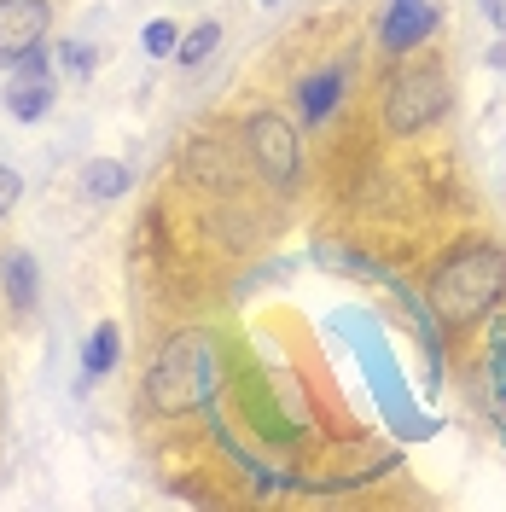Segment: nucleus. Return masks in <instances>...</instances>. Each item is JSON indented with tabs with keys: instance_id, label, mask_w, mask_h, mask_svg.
<instances>
[{
	"instance_id": "f257e3e1",
	"label": "nucleus",
	"mask_w": 506,
	"mask_h": 512,
	"mask_svg": "<svg viewBox=\"0 0 506 512\" xmlns=\"http://www.w3.org/2000/svg\"><path fill=\"white\" fill-rule=\"evenodd\" d=\"M506 297V251L501 245H466L460 256H448L431 280V309L448 326H472Z\"/></svg>"
},
{
	"instance_id": "f03ea898",
	"label": "nucleus",
	"mask_w": 506,
	"mask_h": 512,
	"mask_svg": "<svg viewBox=\"0 0 506 512\" xmlns=\"http://www.w3.org/2000/svg\"><path fill=\"white\" fill-rule=\"evenodd\" d=\"M216 384H222L216 344L204 332H175L146 373V396L158 414H187V408H204L216 396Z\"/></svg>"
},
{
	"instance_id": "7ed1b4c3",
	"label": "nucleus",
	"mask_w": 506,
	"mask_h": 512,
	"mask_svg": "<svg viewBox=\"0 0 506 512\" xmlns=\"http://www.w3.org/2000/svg\"><path fill=\"white\" fill-rule=\"evenodd\" d=\"M443 111H448V82H443V70H431V64L396 76L390 94H384V128L390 134H419V128L437 123Z\"/></svg>"
},
{
	"instance_id": "20e7f679",
	"label": "nucleus",
	"mask_w": 506,
	"mask_h": 512,
	"mask_svg": "<svg viewBox=\"0 0 506 512\" xmlns=\"http://www.w3.org/2000/svg\"><path fill=\"white\" fill-rule=\"evenodd\" d=\"M245 134H251V152L256 163H262V175L274 181V187H291L297 181V134H291V123L285 117H274V111H256L251 123H245Z\"/></svg>"
},
{
	"instance_id": "39448f33",
	"label": "nucleus",
	"mask_w": 506,
	"mask_h": 512,
	"mask_svg": "<svg viewBox=\"0 0 506 512\" xmlns=\"http://www.w3.org/2000/svg\"><path fill=\"white\" fill-rule=\"evenodd\" d=\"M47 0H0V64H24L47 35Z\"/></svg>"
},
{
	"instance_id": "423d86ee",
	"label": "nucleus",
	"mask_w": 506,
	"mask_h": 512,
	"mask_svg": "<svg viewBox=\"0 0 506 512\" xmlns=\"http://www.w3.org/2000/svg\"><path fill=\"white\" fill-rule=\"evenodd\" d=\"M431 30H437V6L431 0H390L384 24H379V41H384V53H413Z\"/></svg>"
},
{
	"instance_id": "0eeeda50",
	"label": "nucleus",
	"mask_w": 506,
	"mask_h": 512,
	"mask_svg": "<svg viewBox=\"0 0 506 512\" xmlns=\"http://www.w3.org/2000/svg\"><path fill=\"white\" fill-rule=\"evenodd\" d=\"M47 105H53V82H47V59H41V47H35L30 59L18 64L12 88H6V111H12L18 123H41Z\"/></svg>"
},
{
	"instance_id": "6e6552de",
	"label": "nucleus",
	"mask_w": 506,
	"mask_h": 512,
	"mask_svg": "<svg viewBox=\"0 0 506 512\" xmlns=\"http://www.w3.org/2000/svg\"><path fill=\"white\" fill-rule=\"evenodd\" d=\"M338 94H344V70H338V64H332V70H320V76H309V82H303V117H309V123H326V117H332V111H338Z\"/></svg>"
},
{
	"instance_id": "1a4fd4ad",
	"label": "nucleus",
	"mask_w": 506,
	"mask_h": 512,
	"mask_svg": "<svg viewBox=\"0 0 506 512\" xmlns=\"http://www.w3.org/2000/svg\"><path fill=\"white\" fill-rule=\"evenodd\" d=\"M0 274H6V303H12L18 315H30V303H35V262L24 251H12L6 262H0Z\"/></svg>"
},
{
	"instance_id": "9d476101",
	"label": "nucleus",
	"mask_w": 506,
	"mask_h": 512,
	"mask_svg": "<svg viewBox=\"0 0 506 512\" xmlns=\"http://www.w3.org/2000/svg\"><path fill=\"white\" fill-rule=\"evenodd\" d=\"M82 187L94 192V198H117V192H128V169L111 163V158H94L82 169Z\"/></svg>"
},
{
	"instance_id": "9b49d317",
	"label": "nucleus",
	"mask_w": 506,
	"mask_h": 512,
	"mask_svg": "<svg viewBox=\"0 0 506 512\" xmlns=\"http://www.w3.org/2000/svg\"><path fill=\"white\" fill-rule=\"evenodd\" d=\"M117 367V326H94V338H88V350H82V373L99 379V373H111Z\"/></svg>"
},
{
	"instance_id": "f8f14e48",
	"label": "nucleus",
	"mask_w": 506,
	"mask_h": 512,
	"mask_svg": "<svg viewBox=\"0 0 506 512\" xmlns=\"http://www.w3.org/2000/svg\"><path fill=\"white\" fill-rule=\"evenodd\" d=\"M216 41H222V24H198V30L181 35V47H175V59L181 64H204L216 53Z\"/></svg>"
},
{
	"instance_id": "ddd939ff",
	"label": "nucleus",
	"mask_w": 506,
	"mask_h": 512,
	"mask_svg": "<svg viewBox=\"0 0 506 512\" xmlns=\"http://www.w3.org/2000/svg\"><path fill=\"white\" fill-rule=\"evenodd\" d=\"M489 384H495V396L506 408V326H495V344H489Z\"/></svg>"
},
{
	"instance_id": "4468645a",
	"label": "nucleus",
	"mask_w": 506,
	"mask_h": 512,
	"mask_svg": "<svg viewBox=\"0 0 506 512\" xmlns=\"http://www.w3.org/2000/svg\"><path fill=\"white\" fill-rule=\"evenodd\" d=\"M140 41H146V53H175V47H181V35H175V24H169V18L146 24V35H140Z\"/></svg>"
},
{
	"instance_id": "2eb2a0df",
	"label": "nucleus",
	"mask_w": 506,
	"mask_h": 512,
	"mask_svg": "<svg viewBox=\"0 0 506 512\" xmlns=\"http://www.w3.org/2000/svg\"><path fill=\"white\" fill-rule=\"evenodd\" d=\"M59 53H64V64H70V70H76V76H88V70H94V53H88V47H82V41H64Z\"/></svg>"
},
{
	"instance_id": "dca6fc26",
	"label": "nucleus",
	"mask_w": 506,
	"mask_h": 512,
	"mask_svg": "<svg viewBox=\"0 0 506 512\" xmlns=\"http://www.w3.org/2000/svg\"><path fill=\"white\" fill-rule=\"evenodd\" d=\"M483 18H489V24H501V30H506V0H483Z\"/></svg>"
},
{
	"instance_id": "f3484780",
	"label": "nucleus",
	"mask_w": 506,
	"mask_h": 512,
	"mask_svg": "<svg viewBox=\"0 0 506 512\" xmlns=\"http://www.w3.org/2000/svg\"><path fill=\"white\" fill-rule=\"evenodd\" d=\"M262 6H274V0H262Z\"/></svg>"
},
{
	"instance_id": "a211bd4d",
	"label": "nucleus",
	"mask_w": 506,
	"mask_h": 512,
	"mask_svg": "<svg viewBox=\"0 0 506 512\" xmlns=\"http://www.w3.org/2000/svg\"><path fill=\"white\" fill-rule=\"evenodd\" d=\"M0 216H6V204H0Z\"/></svg>"
}]
</instances>
